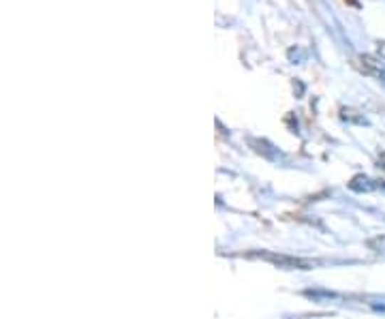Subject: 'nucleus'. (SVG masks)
Returning a JSON list of instances; mask_svg holds the SVG:
<instances>
[{"label":"nucleus","instance_id":"nucleus-7","mask_svg":"<svg viewBox=\"0 0 385 319\" xmlns=\"http://www.w3.org/2000/svg\"><path fill=\"white\" fill-rule=\"evenodd\" d=\"M349 3H351V5H355V7H357V0H349Z\"/></svg>","mask_w":385,"mask_h":319},{"label":"nucleus","instance_id":"nucleus-6","mask_svg":"<svg viewBox=\"0 0 385 319\" xmlns=\"http://www.w3.org/2000/svg\"><path fill=\"white\" fill-rule=\"evenodd\" d=\"M376 52H379L381 61L385 63V41H376Z\"/></svg>","mask_w":385,"mask_h":319},{"label":"nucleus","instance_id":"nucleus-4","mask_svg":"<svg viewBox=\"0 0 385 319\" xmlns=\"http://www.w3.org/2000/svg\"><path fill=\"white\" fill-rule=\"evenodd\" d=\"M368 249L374 251V253H385V234L376 236V238H370L368 240Z\"/></svg>","mask_w":385,"mask_h":319},{"label":"nucleus","instance_id":"nucleus-5","mask_svg":"<svg viewBox=\"0 0 385 319\" xmlns=\"http://www.w3.org/2000/svg\"><path fill=\"white\" fill-rule=\"evenodd\" d=\"M357 112H353V110H342V118L344 120H351V122H357V125H366L368 120L364 118V116H355Z\"/></svg>","mask_w":385,"mask_h":319},{"label":"nucleus","instance_id":"nucleus-1","mask_svg":"<svg viewBox=\"0 0 385 319\" xmlns=\"http://www.w3.org/2000/svg\"><path fill=\"white\" fill-rule=\"evenodd\" d=\"M253 257H259L263 261H270L278 268H287V270H310L315 268L312 261L308 259H300V257H289V255H276V253H250Z\"/></svg>","mask_w":385,"mask_h":319},{"label":"nucleus","instance_id":"nucleus-2","mask_svg":"<svg viewBox=\"0 0 385 319\" xmlns=\"http://www.w3.org/2000/svg\"><path fill=\"white\" fill-rule=\"evenodd\" d=\"M353 65H355V69H359L364 75H370V78H374V80H379V82L385 84V69H383V63H379L376 58H372V56H368V54H359V56L353 58Z\"/></svg>","mask_w":385,"mask_h":319},{"label":"nucleus","instance_id":"nucleus-3","mask_svg":"<svg viewBox=\"0 0 385 319\" xmlns=\"http://www.w3.org/2000/svg\"><path fill=\"white\" fill-rule=\"evenodd\" d=\"M379 184L374 180H370L368 176H355L351 182H349V189L351 191H357V193H368V191H374Z\"/></svg>","mask_w":385,"mask_h":319}]
</instances>
